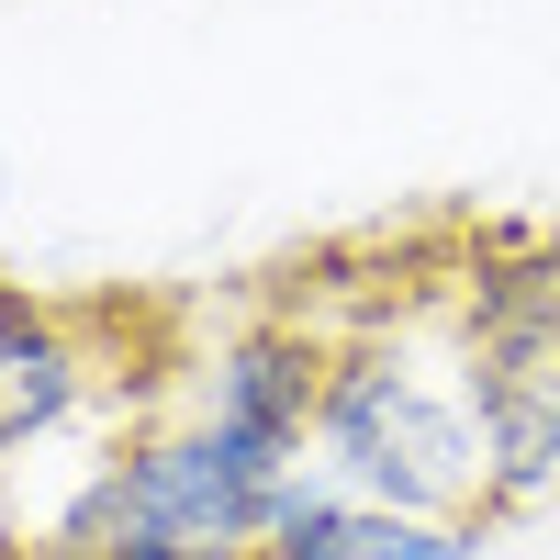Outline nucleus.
<instances>
[{
    "instance_id": "nucleus-1",
    "label": "nucleus",
    "mask_w": 560,
    "mask_h": 560,
    "mask_svg": "<svg viewBox=\"0 0 560 560\" xmlns=\"http://www.w3.org/2000/svg\"><path fill=\"white\" fill-rule=\"evenodd\" d=\"M314 471L359 504H393V516L482 527V427H471V382H459V303L325 337Z\"/></svg>"
},
{
    "instance_id": "nucleus-2",
    "label": "nucleus",
    "mask_w": 560,
    "mask_h": 560,
    "mask_svg": "<svg viewBox=\"0 0 560 560\" xmlns=\"http://www.w3.org/2000/svg\"><path fill=\"white\" fill-rule=\"evenodd\" d=\"M269 493L236 448H224L202 415H168V427H135L90 459V482L68 493L45 560H213V549H258Z\"/></svg>"
},
{
    "instance_id": "nucleus-3",
    "label": "nucleus",
    "mask_w": 560,
    "mask_h": 560,
    "mask_svg": "<svg viewBox=\"0 0 560 560\" xmlns=\"http://www.w3.org/2000/svg\"><path fill=\"white\" fill-rule=\"evenodd\" d=\"M459 382L482 427V516L560 504V258L493 247L459 269Z\"/></svg>"
},
{
    "instance_id": "nucleus-4",
    "label": "nucleus",
    "mask_w": 560,
    "mask_h": 560,
    "mask_svg": "<svg viewBox=\"0 0 560 560\" xmlns=\"http://www.w3.org/2000/svg\"><path fill=\"white\" fill-rule=\"evenodd\" d=\"M314 393H325V337L314 325H236L191 370V415L247 459L258 482L314 471Z\"/></svg>"
},
{
    "instance_id": "nucleus-5",
    "label": "nucleus",
    "mask_w": 560,
    "mask_h": 560,
    "mask_svg": "<svg viewBox=\"0 0 560 560\" xmlns=\"http://www.w3.org/2000/svg\"><path fill=\"white\" fill-rule=\"evenodd\" d=\"M258 560H471V516H393V504H359L325 471H292L269 493Z\"/></svg>"
},
{
    "instance_id": "nucleus-6",
    "label": "nucleus",
    "mask_w": 560,
    "mask_h": 560,
    "mask_svg": "<svg viewBox=\"0 0 560 560\" xmlns=\"http://www.w3.org/2000/svg\"><path fill=\"white\" fill-rule=\"evenodd\" d=\"M90 393H102V370H90L79 325L0 280V471H12L23 448H57L90 415Z\"/></svg>"
},
{
    "instance_id": "nucleus-7",
    "label": "nucleus",
    "mask_w": 560,
    "mask_h": 560,
    "mask_svg": "<svg viewBox=\"0 0 560 560\" xmlns=\"http://www.w3.org/2000/svg\"><path fill=\"white\" fill-rule=\"evenodd\" d=\"M213 560H258V549H213Z\"/></svg>"
},
{
    "instance_id": "nucleus-8",
    "label": "nucleus",
    "mask_w": 560,
    "mask_h": 560,
    "mask_svg": "<svg viewBox=\"0 0 560 560\" xmlns=\"http://www.w3.org/2000/svg\"><path fill=\"white\" fill-rule=\"evenodd\" d=\"M0 560H12V527H0Z\"/></svg>"
}]
</instances>
